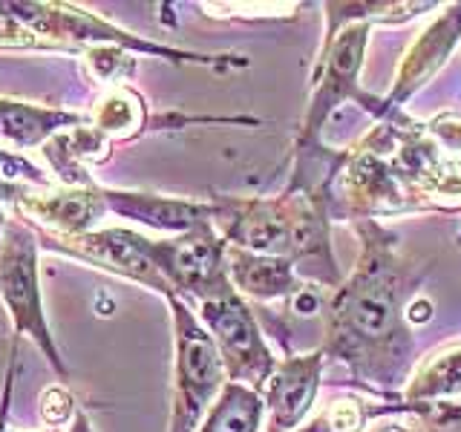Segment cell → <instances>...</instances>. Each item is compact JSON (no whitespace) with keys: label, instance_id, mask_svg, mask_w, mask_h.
I'll return each instance as SVG.
<instances>
[{"label":"cell","instance_id":"22","mask_svg":"<svg viewBox=\"0 0 461 432\" xmlns=\"http://www.w3.org/2000/svg\"><path fill=\"white\" fill-rule=\"evenodd\" d=\"M0 179L38 184V187H47V184L55 182L47 167H41L38 162H32L26 153H12L6 148H0Z\"/></svg>","mask_w":461,"mask_h":432},{"label":"cell","instance_id":"12","mask_svg":"<svg viewBox=\"0 0 461 432\" xmlns=\"http://www.w3.org/2000/svg\"><path fill=\"white\" fill-rule=\"evenodd\" d=\"M461 43V4L444 6V12L418 35L395 72L393 90L384 95L386 110H403V104L438 76Z\"/></svg>","mask_w":461,"mask_h":432},{"label":"cell","instance_id":"25","mask_svg":"<svg viewBox=\"0 0 461 432\" xmlns=\"http://www.w3.org/2000/svg\"><path fill=\"white\" fill-rule=\"evenodd\" d=\"M427 130H429V136L441 144V148H447L450 153L461 156V115L458 112H441V115H436V119L427 122ZM456 239L461 245V228H458Z\"/></svg>","mask_w":461,"mask_h":432},{"label":"cell","instance_id":"28","mask_svg":"<svg viewBox=\"0 0 461 432\" xmlns=\"http://www.w3.org/2000/svg\"><path fill=\"white\" fill-rule=\"evenodd\" d=\"M69 432H95V429H93V421H90V415H86L81 407H78L76 418L69 421Z\"/></svg>","mask_w":461,"mask_h":432},{"label":"cell","instance_id":"29","mask_svg":"<svg viewBox=\"0 0 461 432\" xmlns=\"http://www.w3.org/2000/svg\"><path fill=\"white\" fill-rule=\"evenodd\" d=\"M9 220H12V213L4 208V202H0V239H4V230H6Z\"/></svg>","mask_w":461,"mask_h":432},{"label":"cell","instance_id":"16","mask_svg":"<svg viewBox=\"0 0 461 432\" xmlns=\"http://www.w3.org/2000/svg\"><path fill=\"white\" fill-rule=\"evenodd\" d=\"M228 274L237 292L245 300L257 302V306L285 302L306 283L297 274L292 259L254 254L245 248H234V245H228Z\"/></svg>","mask_w":461,"mask_h":432},{"label":"cell","instance_id":"20","mask_svg":"<svg viewBox=\"0 0 461 432\" xmlns=\"http://www.w3.org/2000/svg\"><path fill=\"white\" fill-rule=\"evenodd\" d=\"M81 61L90 69V76L110 90V86H122L136 76L139 55L119 47H93L81 52Z\"/></svg>","mask_w":461,"mask_h":432},{"label":"cell","instance_id":"2","mask_svg":"<svg viewBox=\"0 0 461 432\" xmlns=\"http://www.w3.org/2000/svg\"><path fill=\"white\" fill-rule=\"evenodd\" d=\"M326 9V35L312 72V95L306 104L300 130L294 136V148H314L323 141V127L343 104H357L375 122L389 119L395 110H386L384 98L366 93L360 86V69L369 32L375 23H407L438 4L421 0H378V4H323Z\"/></svg>","mask_w":461,"mask_h":432},{"label":"cell","instance_id":"27","mask_svg":"<svg viewBox=\"0 0 461 432\" xmlns=\"http://www.w3.org/2000/svg\"><path fill=\"white\" fill-rule=\"evenodd\" d=\"M407 320H410L412 328L429 323L432 320V302L427 297H415L410 306H407Z\"/></svg>","mask_w":461,"mask_h":432},{"label":"cell","instance_id":"10","mask_svg":"<svg viewBox=\"0 0 461 432\" xmlns=\"http://www.w3.org/2000/svg\"><path fill=\"white\" fill-rule=\"evenodd\" d=\"M0 202L14 216L35 230L55 237H81L98 230V222L110 213L104 202V184H23L0 179Z\"/></svg>","mask_w":461,"mask_h":432},{"label":"cell","instance_id":"26","mask_svg":"<svg viewBox=\"0 0 461 432\" xmlns=\"http://www.w3.org/2000/svg\"><path fill=\"white\" fill-rule=\"evenodd\" d=\"M18 338H12V349H9V372H6V383H4V398H0V432H12L9 429V410H12V389H14V374H18Z\"/></svg>","mask_w":461,"mask_h":432},{"label":"cell","instance_id":"23","mask_svg":"<svg viewBox=\"0 0 461 432\" xmlns=\"http://www.w3.org/2000/svg\"><path fill=\"white\" fill-rule=\"evenodd\" d=\"M403 415H415L427 427V432H461V398L427 403V407H410Z\"/></svg>","mask_w":461,"mask_h":432},{"label":"cell","instance_id":"9","mask_svg":"<svg viewBox=\"0 0 461 432\" xmlns=\"http://www.w3.org/2000/svg\"><path fill=\"white\" fill-rule=\"evenodd\" d=\"M35 234L41 242V251L76 259V263H84L90 268L107 271L113 277L139 283L144 288H150V292L162 294L165 300L173 297V288L167 285L165 274L156 266L153 239L139 234V230L98 228L81 237H55L47 234V230H35Z\"/></svg>","mask_w":461,"mask_h":432},{"label":"cell","instance_id":"21","mask_svg":"<svg viewBox=\"0 0 461 432\" xmlns=\"http://www.w3.org/2000/svg\"><path fill=\"white\" fill-rule=\"evenodd\" d=\"M0 50H9V52H58V55H64L61 50L55 47V43L43 40L29 26L9 18L6 12H0Z\"/></svg>","mask_w":461,"mask_h":432},{"label":"cell","instance_id":"3","mask_svg":"<svg viewBox=\"0 0 461 432\" xmlns=\"http://www.w3.org/2000/svg\"><path fill=\"white\" fill-rule=\"evenodd\" d=\"M0 12H6L9 18L29 26L38 32L43 40L55 43L64 55L81 58L84 50L93 47H119L139 58H158V61L176 64V67H208L216 72H230V69H245L251 61L245 55L225 52V55H211V52H194V50H179L170 43H156L148 38H139L127 29L104 21L95 12H86L76 4H35V0H4Z\"/></svg>","mask_w":461,"mask_h":432},{"label":"cell","instance_id":"8","mask_svg":"<svg viewBox=\"0 0 461 432\" xmlns=\"http://www.w3.org/2000/svg\"><path fill=\"white\" fill-rule=\"evenodd\" d=\"M153 256L173 297L196 309L199 302L234 292L228 274V242L213 222H202L185 234L153 239Z\"/></svg>","mask_w":461,"mask_h":432},{"label":"cell","instance_id":"24","mask_svg":"<svg viewBox=\"0 0 461 432\" xmlns=\"http://www.w3.org/2000/svg\"><path fill=\"white\" fill-rule=\"evenodd\" d=\"M78 412V403L64 386H50L41 395V418L50 424V429H61L67 421H72Z\"/></svg>","mask_w":461,"mask_h":432},{"label":"cell","instance_id":"14","mask_svg":"<svg viewBox=\"0 0 461 432\" xmlns=\"http://www.w3.org/2000/svg\"><path fill=\"white\" fill-rule=\"evenodd\" d=\"M41 156L50 167V176L58 184L86 187V184H95L90 167L104 165L113 156V141L107 136H101L90 124V119H86V124L55 133L41 148Z\"/></svg>","mask_w":461,"mask_h":432},{"label":"cell","instance_id":"1","mask_svg":"<svg viewBox=\"0 0 461 432\" xmlns=\"http://www.w3.org/2000/svg\"><path fill=\"white\" fill-rule=\"evenodd\" d=\"M352 225L360 256L349 277L329 292L321 349L326 364H340L349 383L372 400H398L421 364L407 306L429 268H418L401 254L393 228L375 220Z\"/></svg>","mask_w":461,"mask_h":432},{"label":"cell","instance_id":"15","mask_svg":"<svg viewBox=\"0 0 461 432\" xmlns=\"http://www.w3.org/2000/svg\"><path fill=\"white\" fill-rule=\"evenodd\" d=\"M86 124V112L23 98H0V144L6 150H41L55 133Z\"/></svg>","mask_w":461,"mask_h":432},{"label":"cell","instance_id":"7","mask_svg":"<svg viewBox=\"0 0 461 432\" xmlns=\"http://www.w3.org/2000/svg\"><path fill=\"white\" fill-rule=\"evenodd\" d=\"M194 311L225 360L228 381L251 386L259 392L271 378V372L277 369V357L268 349L266 331L259 326L251 302L234 288L228 294L199 302Z\"/></svg>","mask_w":461,"mask_h":432},{"label":"cell","instance_id":"4","mask_svg":"<svg viewBox=\"0 0 461 432\" xmlns=\"http://www.w3.org/2000/svg\"><path fill=\"white\" fill-rule=\"evenodd\" d=\"M393 124L378 122L346 150L338 179L329 194V213L338 222H381L386 216L429 213L393 153Z\"/></svg>","mask_w":461,"mask_h":432},{"label":"cell","instance_id":"19","mask_svg":"<svg viewBox=\"0 0 461 432\" xmlns=\"http://www.w3.org/2000/svg\"><path fill=\"white\" fill-rule=\"evenodd\" d=\"M372 421H375V400L360 395H343L326 403L297 432H369Z\"/></svg>","mask_w":461,"mask_h":432},{"label":"cell","instance_id":"18","mask_svg":"<svg viewBox=\"0 0 461 432\" xmlns=\"http://www.w3.org/2000/svg\"><path fill=\"white\" fill-rule=\"evenodd\" d=\"M263 415L266 403L257 389L228 383L196 432H259Z\"/></svg>","mask_w":461,"mask_h":432},{"label":"cell","instance_id":"17","mask_svg":"<svg viewBox=\"0 0 461 432\" xmlns=\"http://www.w3.org/2000/svg\"><path fill=\"white\" fill-rule=\"evenodd\" d=\"M90 124L101 136H107L113 144L119 141H133L144 133H150L153 115L148 110V101L141 93H136L130 84L110 86L98 95L93 110L86 112Z\"/></svg>","mask_w":461,"mask_h":432},{"label":"cell","instance_id":"11","mask_svg":"<svg viewBox=\"0 0 461 432\" xmlns=\"http://www.w3.org/2000/svg\"><path fill=\"white\" fill-rule=\"evenodd\" d=\"M326 366L329 364L321 346L314 352H294L277 360V369L259 389L268 412V432H297L303 427V418L309 415L317 392H321Z\"/></svg>","mask_w":461,"mask_h":432},{"label":"cell","instance_id":"6","mask_svg":"<svg viewBox=\"0 0 461 432\" xmlns=\"http://www.w3.org/2000/svg\"><path fill=\"white\" fill-rule=\"evenodd\" d=\"M0 302L12 323V338L35 343L61 381L69 378L64 355L52 338L41 294V242L38 234L21 220H9L0 239Z\"/></svg>","mask_w":461,"mask_h":432},{"label":"cell","instance_id":"13","mask_svg":"<svg viewBox=\"0 0 461 432\" xmlns=\"http://www.w3.org/2000/svg\"><path fill=\"white\" fill-rule=\"evenodd\" d=\"M107 211L122 216L127 222H139L144 228L162 230L167 237H176L202 222H213V208L208 199H185L165 196L148 191H122V187H104Z\"/></svg>","mask_w":461,"mask_h":432},{"label":"cell","instance_id":"5","mask_svg":"<svg viewBox=\"0 0 461 432\" xmlns=\"http://www.w3.org/2000/svg\"><path fill=\"white\" fill-rule=\"evenodd\" d=\"M173 323V392L167 432H196L230 383L225 360L196 311L179 297H167Z\"/></svg>","mask_w":461,"mask_h":432}]
</instances>
